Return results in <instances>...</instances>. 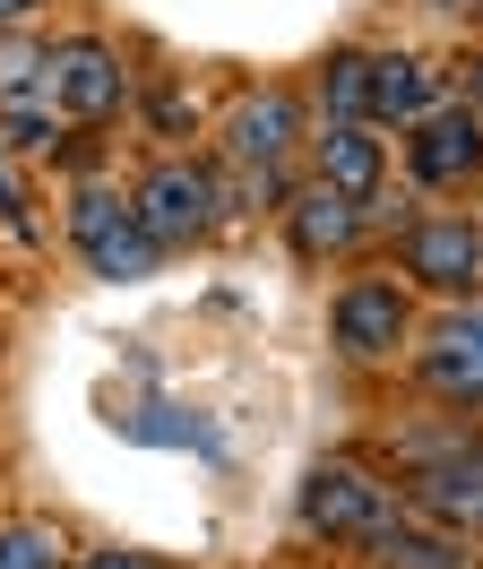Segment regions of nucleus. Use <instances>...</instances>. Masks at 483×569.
I'll return each instance as SVG.
<instances>
[{
    "label": "nucleus",
    "instance_id": "obj_4",
    "mask_svg": "<svg viewBox=\"0 0 483 569\" xmlns=\"http://www.w3.org/2000/svg\"><path fill=\"white\" fill-rule=\"evenodd\" d=\"M397 277L432 302H483V224L466 208H432L397 224Z\"/></svg>",
    "mask_w": 483,
    "mask_h": 569
},
{
    "label": "nucleus",
    "instance_id": "obj_3",
    "mask_svg": "<svg viewBox=\"0 0 483 569\" xmlns=\"http://www.w3.org/2000/svg\"><path fill=\"white\" fill-rule=\"evenodd\" d=\"M130 199H138V224L156 233V250H199L207 233L234 216L225 164H207V156H156V164L130 181Z\"/></svg>",
    "mask_w": 483,
    "mask_h": 569
},
{
    "label": "nucleus",
    "instance_id": "obj_17",
    "mask_svg": "<svg viewBox=\"0 0 483 569\" xmlns=\"http://www.w3.org/2000/svg\"><path fill=\"white\" fill-rule=\"evenodd\" d=\"M0 569H61V527L9 518V527H0Z\"/></svg>",
    "mask_w": 483,
    "mask_h": 569
},
{
    "label": "nucleus",
    "instance_id": "obj_9",
    "mask_svg": "<svg viewBox=\"0 0 483 569\" xmlns=\"http://www.w3.org/2000/svg\"><path fill=\"white\" fill-rule=\"evenodd\" d=\"M52 104L69 121H112L130 104V70H121L112 36H61L52 43Z\"/></svg>",
    "mask_w": 483,
    "mask_h": 569
},
{
    "label": "nucleus",
    "instance_id": "obj_23",
    "mask_svg": "<svg viewBox=\"0 0 483 569\" xmlns=\"http://www.w3.org/2000/svg\"><path fill=\"white\" fill-rule=\"evenodd\" d=\"M475 18H483V0H475Z\"/></svg>",
    "mask_w": 483,
    "mask_h": 569
},
{
    "label": "nucleus",
    "instance_id": "obj_21",
    "mask_svg": "<svg viewBox=\"0 0 483 569\" xmlns=\"http://www.w3.org/2000/svg\"><path fill=\"white\" fill-rule=\"evenodd\" d=\"M466 96H475V104H483V52H475V61H466Z\"/></svg>",
    "mask_w": 483,
    "mask_h": 569
},
{
    "label": "nucleus",
    "instance_id": "obj_13",
    "mask_svg": "<svg viewBox=\"0 0 483 569\" xmlns=\"http://www.w3.org/2000/svg\"><path fill=\"white\" fill-rule=\"evenodd\" d=\"M432 104H448V70L423 61V52H397V43H372V121L379 130H406Z\"/></svg>",
    "mask_w": 483,
    "mask_h": 569
},
{
    "label": "nucleus",
    "instance_id": "obj_11",
    "mask_svg": "<svg viewBox=\"0 0 483 569\" xmlns=\"http://www.w3.org/2000/svg\"><path fill=\"white\" fill-rule=\"evenodd\" d=\"M397 483H406V500L423 509V518H441V527L483 535V431H466L457 449L423 458L414 475H397Z\"/></svg>",
    "mask_w": 483,
    "mask_h": 569
},
{
    "label": "nucleus",
    "instance_id": "obj_18",
    "mask_svg": "<svg viewBox=\"0 0 483 569\" xmlns=\"http://www.w3.org/2000/svg\"><path fill=\"white\" fill-rule=\"evenodd\" d=\"M0 233H9V242H34L27 190H18V173H9V139H0Z\"/></svg>",
    "mask_w": 483,
    "mask_h": 569
},
{
    "label": "nucleus",
    "instance_id": "obj_6",
    "mask_svg": "<svg viewBox=\"0 0 483 569\" xmlns=\"http://www.w3.org/2000/svg\"><path fill=\"white\" fill-rule=\"evenodd\" d=\"M328 346H337V362H354V371H379V362L414 355L406 277H345L337 293H328Z\"/></svg>",
    "mask_w": 483,
    "mask_h": 569
},
{
    "label": "nucleus",
    "instance_id": "obj_8",
    "mask_svg": "<svg viewBox=\"0 0 483 569\" xmlns=\"http://www.w3.org/2000/svg\"><path fill=\"white\" fill-rule=\"evenodd\" d=\"M276 216H285V250H294L303 268L354 259V250H363V233H372V208H363V199H345V190H328V181H303V190H294Z\"/></svg>",
    "mask_w": 483,
    "mask_h": 569
},
{
    "label": "nucleus",
    "instance_id": "obj_14",
    "mask_svg": "<svg viewBox=\"0 0 483 569\" xmlns=\"http://www.w3.org/2000/svg\"><path fill=\"white\" fill-rule=\"evenodd\" d=\"M372 561L379 569H475V535L441 527V518H423V509L406 500V509L372 535Z\"/></svg>",
    "mask_w": 483,
    "mask_h": 569
},
{
    "label": "nucleus",
    "instance_id": "obj_10",
    "mask_svg": "<svg viewBox=\"0 0 483 569\" xmlns=\"http://www.w3.org/2000/svg\"><path fill=\"white\" fill-rule=\"evenodd\" d=\"M216 147H225V164H241V173L285 164V156L303 147V96H294V87H250V96L225 112Z\"/></svg>",
    "mask_w": 483,
    "mask_h": 569
},
{
    "label": "nucleus",
    "instance_id": "obj_1",
    "mask_svg": "<svg viewBox=\"0 0 483 569\" xmlns=\"http://www.w3.org/2000/svg\"><path fill=\"white\" fill-rule=\"evenodd\" d=\"M61 242L78 250V268L103 277V284H147L156 268H165L156 233L138 224V199H130V190H112V181H78V190H69Z\"/></svg>",
    "mask_w": 483,
    "mask_h": 569
},
{
    "label": "nucleus",
    "instance_id": "obj_20",
    "mask_svg": "<svg viewBox=\"0 0 483 569\" xmlns=\"http://www.w3.org/2000/svg\"><path fill=\"white\" fill-rule=\"evenodd\" d=\"M27 18H43V0H0V36H27Z\"/></svg>",
    "mask_w": 483,
    "mask_h": 569
},
{
    "label": "nucleus",
    "instance_id": "obj_16",
    "mask_svg": "<svg viewBox=\"0 0 483 569\" xmlns=\"http://www.w3.org/2000/svg\"><path fill=\"white\" fill-rule=\"evenodd\" d=\"M18 104H52V43L0 36V112Z\"/></svg>",
    "mask_w": 483,
    "mask_h": 569
},
{
    "label": "nucleus",
    "instance_id": "obj_2",
    "mask_svg": "<svg viewBox=\"0 0 483 569\" xmlns=\"http://www.w3.org/2000/svg\"><path fill=\"white\" fill-rule=\"evenodd\" d=\"M406 509V483L372 475L363 458H319L294 492V527L319 535V543H345V552H372V535Z\"/></svg>",
    "mask_w": 483,
    "mask_h": 569
},
{
    "label": "nucleus",
    "instance_id": "obj_19",
    "mask_svg": "<svg viewBox=\"0 0 483 569\" xmlns=\"http://www.w3.org/2000/svg\"><path fill=\"white\" fill-rule=\"evenodd\" d=\"M78 569H181V561H165V552H138V543H103V552H87Z\"/></svg>",
    "mask_w": 483,
    "mask_h": 569
},
{
    "label": "nucleus",
    "instance_id": "obj_7",
    "mask_svg": "<svg viewBox=\"0 0 483 569\" xmlns=\"http://www.w3.org/2000/svg\"><path fill=\"white\" fill-rule=\"evenodd\" d=\"M414 389L448 415H483V302H448V320L414 337Z\"/></svg>",
    "mask_w": 483,
    "mask_h": 569
},
{
    "label": "nucleus",
    "instance_id": "obj_12",
    "mask_svg": "<svg viewBox=\"0 0 483 569\" xmlns=\"http://www.w3.org/2000/svg\"><path fill=\"white\" fill-rule=\"evenodd\" d=\"M310 164H319L328 190H345V199H363L379 216V190H388V139H379V121H319Z\"/></svg>",
    "mask_w": 483,
    "mask_h": 569
},
{
    "label": "nucleus",
    "instance_id": "obj_5",
    "mask_svg": "<svg viewBox=\"0 0 483 569\" xmlns=\"http://www.w3.org/2000/svg\"><path fill=\"white\" fill-rule=\"evenodd\" d=\"M397 156H406V181L423 199H466V190H483V104L475 96L432 104L423 121H406Z\"/></svg>",
    "mask_w": 483,
    "mask_h": 569
},
{
    "label": "nucleus",
    "instance_id": "obj_15",
    "mask_svg": "<svg viewBox=\"0 0 483 569\" xmlns=\"http://www.w3.org/2000/svg\"><path fill=\"white\" fill-rule=\"evenodd\" d=\"M319 121H372V43H337L319 61Z\"/></svg>",
    "mask_w": 483,
    "mask_h": 569
},
{
    "label": "nucleus",
    "instance_id": "obj_22",
    "mask_svg": "<svg viewBox=\"0 0 483 569\" xmlns=\"http://www.w3.org/2000/svg\"><path fill=\"white\" fill-rule=\"evenodd\" d=\"M423 9H475V0H423Z\"/></svg>",
    "mask_w": 483,
    "mask_h": 569
}]
</instances>
